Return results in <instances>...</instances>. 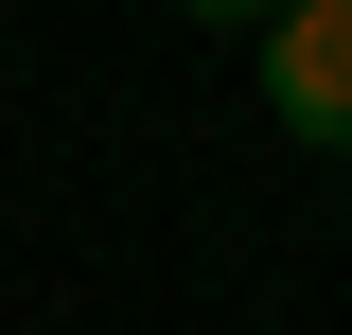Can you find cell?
I'll return each instance as SVG.
<instances>
[{
  "label": "cell",
  "mask_w": 352,
  "mask_h": 335,
  "mask_svg": "<svg viewBox=\"0 0 352 335\" xmlns=\"http://www.w3.org/2000/svg\"><path fill=\"white\" fill-rule=\"evenodd\" d=\"M264 106H282V141L352 159V0H282L264 18Z\"/></svg>",
  "instance_id": "cell-1"
},
{
  "label": "cell",
  "mask_w": 352,
  "mask_h": 335,
  "mask_svg": "<svg viewBox=\"0 0 352 335\" xmlns=\"http://www.w3.org/2000/svg\"><path fill=\"white\" fill-rule=\"evenodd\" d=\"M176 18H229V36H264V18H282V0H176Z\"/></svg>",
  "instance_id": "cell-2"
}]
</instances>
